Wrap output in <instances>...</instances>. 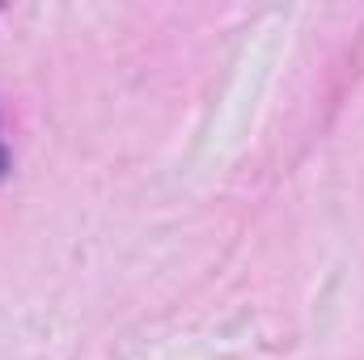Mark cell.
<instances>
[{
    "mask_svg": "<svg viewBox=\"0 0 364 360\" xmlns=\"http://www.w3.org/2000/svg\"><path fill=\"white\" fill-rule=\"evenodd\" d=\"M9 174V149H4V140H0V179Z\"/></svg>",
    "mask_w": 364,
    "mask_h": 360,
    "instance_id": "6da1fadb",
    "label": "cell"
}]
</instances>
